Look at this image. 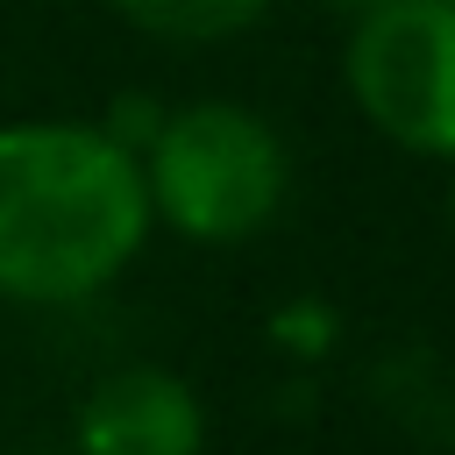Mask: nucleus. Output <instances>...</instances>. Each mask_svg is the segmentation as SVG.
I'll return each mask as SVG.
<instances>
[{"instance_id": "7ed1b4c3", "label": "nucleus", "mask_w": 455, "mask_h": 455, "mask_svg": "<svg viewBox=\"0 0 455 455\" xmlns=\"http://www.w3.org/2000/svg\"><path fill=\"white\" fill-rule=\"evenodd\" d=\"M341 92L405 156H455V0H384L341 21Z\"/></svg>"}, {"instance_id": "39448f33", "label": "nucleus", "mask_w": 455, "mask_h": 455, "mask_svg": "<svg viewBox=\"0 0 455 455\" xmlns=\"http://www.w3.org/2000/svg\"><path fill=\"white\" fill-rule=\"evenodd\" d=\"M149 43H228L249 36L277 0H107Z\"/></svg>"}, {"instance_id": "423d86ee", "label": "nucleus", "mask_w": 455, "mask_h": 455, "mask_svg": "<svg viewBox=\"0 0 455 455\" xmlns=\"http://www.w3.org/2000/svg\"><path fill=\"white\" fill-rule=\"evenodd\" d=\"M320 14H334V21H355V14H370V7H384V0H313Z\"/></svg>"}, {"instance_id": "20e7f679", "label": "nucleus", "mask_w": 455, "mask_h": 455, "mask_svg": "<svg viewBox=\"0 0 455 455\" xmlns=\"http://www.w3.org/2000/svg\"><path fill=\"white\" fill-rule=\"evenodd\" d=\"M78 455H206V405L164 363H121L85 384L71 412Z\"/></svg>"}, {"instance_id": "0eeeda50", "label": "nucleus", "mask_w": 455, "mask_h": 455, "mask_svg": "<svg viewBox=\"0 0 455 455\" xmlns=\"http://www.w3.org/2000/svg\"><path fill=\"white\" fill-rule=\"evenodd\" d=\"M441 206H448V228H455V156H448V185H441Z\"/></svg>"}, {"instance_id": "f257e3e1", "label": "nucleus", "mask_w": 455, "mask_h": 455, "mask_svg": "<svg viewBox=\"0 0 455 455\" xmlns=\"http://www.w3.org/2000/svg\"><path fill=\"white\" fill-rule=\"evenodd\" d=\"M156 213L142 156L100 121H0V299L85 306L135 270Z\"/></svg>"}, {"instance_id": "f03ea898", "label": "nucleus", "mask_w": 455, "mask_h": 455, "mask_svg": "<svg viewBox=\"0 0 455 455\" xmlns=\"http://www.w3.org/2000/svg\"><path fill=\"white\" fill-rule=\"evenodd\" d=\"M142 185L156 228H171L192 249H242L256 242L291 192V149L270 114L249 100H178L156 114V135L142 142Z\"/></svg>"}]
</instances>
